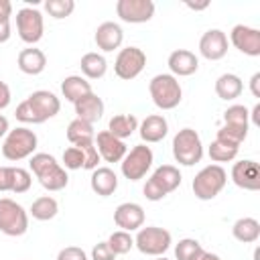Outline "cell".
I'll return each instance as SVG.
<instances>
[{
    "instance_id": "40",
    "label": "cell",
    "mask_w": 260,
    "mask_h": 260,
    "mask_svg": "<svg viewBox=\"0 0 260 260\" xmlns=\"http://www.w3.org/2000/svg\"><path fill=\"white\" fill-rule=\"evenodd\" d=\"M91 260H116V254L108 246V242H98L91 248Z\"/></svg>"
},
{
    "instance_id": "31",
    "label": "cell",
    "mask_w": 260,
    "mask_h": 260,
    "mask_svg": "<svg viewBox=\"0 0 260 260\" xmlns=\"http://www.w3.org/2000/svg\"><path fill=\"white\" fill-rule=\"evenodd\" d=\"M28 213H30L35 219H39V221H49V219H53V217L59 213V203H57L55 197L43 195V197H39V199L32 201Z\"/></svg>"
},
{
    "instance_id": "47",
    "label": "cell",
    "mask_w": 260,
    "mask_h": 260,
    "mask_svg": "<svg viewBox=\"0 0 260 260\" xmlns=\"http://www.w3.org/2000/svg\"><path fill=\"white\" fill-rule=\"evenodd\" d=\"M193 260H221L217 254H213V252H205V250H201Z\"/></svg>"
},
{
    "instance_id": "46",
    "label": "cell",
    "mask_w": 260,
    "mask_h": 260,
    "mask_svg": "<svg viewBox=\"0 0 260 260\" xmlns=\"http://www.w3.org/2000/svg\"><path fill=\"white\" fill-rule=\"evenodd\" d=\"M0 191H8V167H0Z\"/></svg>"
},
{
    "instance_id": "15",
    "label": "cell",
    "mask_w": 260,
    "mask_h": 260,
    "mask_svg": "<svg viewBox=\"0 0 260 260\" xmlns=\"http://www.w3.org/2000/svg\"><path fill=\"white\" fill-rule=\"evenodd\" d=\"M230 41L240 53H244L248 57L260 55V30L258 28H252L246 24H236L230 32Z\"/></svg>"
},
{
    "instance_id": "39",
    "label": "cell",
    "mask_w": 260,
    "mask_h": 260,
    "mask_svg": "<svg viewBox=\"0 0 260 260\" xmlns=\"http://www.w3.org/2000/svg\"><path fill=\"white\" fill-rule=\"evenodd\" d=\"M63 169L67 171H77V169H83V152L77 148V146H69L63 150Z\"/></svg>"
},
{
    "instance_id": "50",
    "label": "cell",
    "mask_w": 260,
    "mask_h": 260,
    "mask_svg": "<svg viewBox=\"0 0 260 260\" xmlns=\"http://www.w3.org/2000/svg\"><path fill=\"white\" fill-rule=\"evenodd\" d=\"M209 6V2H201V4H193V2H187V8L191 10H205Z\"/></svg>"
},
{
    "instance_id": "10",
    "label": "cell",
    "mask_w": 260,
    "mask_h": 260,
    "mask_svg": "<svg viewBox=\"0 0 260 260\" xmlns=\"http://www.w3.org/2000/svg\"><path fill=\"white\" fill-rule=\"evenodd\" d=\"M173 244V236L169 230L165 228H156V225H146L140 228L136 238H134V246L146 254V256H165V252L171 248Z\"/></svg>"
},
{
    "instance_id": "32",
    "label": "cell",
    "mask_w": 260,
    "mask_h": 260,
    "mask_svg": "<svg viewBox=\"0 0 260 260\" xmlns=\"http://www.w3.org/2000/svg\"><path fill=\"white\" fill-rule=\"evenodd\" d=\"M67 140L75 146V144H81V142H89L95 138V130H93V124L89 122H83L79 118L71 120L69 126H67Z\"/></svg>"
},
{
    "instance_id": "24",
    "label": "cell",
    "mask_w": 260,
    "mask_h": 260,
    "mask_svg": "<svg viewBox=\"0 0 260 260\" xmlns=\"http://www.w3.org/2000/svg\"><path fill=\"white\" fill-rule=\"evenodd\" d=\"M73 108H75L77 118L83 120V122H89V124L98 122L104 116V100L98 93H93V91L83 95L81 100H77L73 104Z\"/></svg>"
},
{
    "instance_id": "22",
    "label": "cell",
    "mask_w": 260,
    "mask_h": 260,
    "mask_svg": "<svg viewBox=\"0 0 260 260\" xmlns=\"http://www.w3.org/2000/svg\"><path fill=\"white\" fill-rule=\"evenodd\" d=\"M138 132L146 144H154L169 134V122L162 114H150L138 124Z\"/></svg>"
},
{
    "instance_id": "29",
    "label": "cell",
    "mask_w": 260,
    "mask_h": 260,
    "mask_svg": "<svg viewBox=\"0 0 260 260\" xmlns=\"http://www.w3.org/2000/svg\"><path fill=\"white\" fill-rule=\"evenodd\" d=\"M232 236L242 244H254L260 238V223L254 217H240L232 225Z\"/></svg>"
},
{
    "instance_id": "35",
    "label": "cell",
    "mask_w": 260,
    "mask_h": 260,
    "mask_svg": "<svg viewBox=\"0 0 260 260\" xmlns=\"http://www.w3.org/2000/svg\"><path fill=\"white\" fill-rule=\"evenodd\" d=\"M106 242H108V246L112 248V252H114L116 256L128 254V252L134 248V238L130 236V232H122V230L114 232Z\"/></svg>"
},
{
    "instance_id": "4",
    "label": "cell",
    "mask_w": 260,
    "mask_h": 260,
    "mask_svg": "<svg viewBox=\"0 0 260 260\" xmlns=\"http://www.w3.org/2000/svg\"><path fill=\"white\" fill-rule=\"evenodd\" d=\"M148 91H150V98H152L154 106L160 108V110H175L183 100L181 83L171 73L154 75L148 83Z\"/></svg>"
},
{
    "instance_id": "49",
    "label": "cell",
    "mask_w": 260,
    "mask_h": 260,
    "mask_svg": "<svg viewBox=\"0 0 260 260\" xmlns=\"http://www.w3.org/2000/svg\"><path fill=\"white\" fill-rule=\"evenodd\" d=\"M248 116L252 118V122H254L256 126H260V104H256V106L252 108V112H248Z\"/></svg>"
},
{
    "instance_id": "21",
    "label": "cell",
    "mask_w": 260,
    "mask_h": 260,
    "mask_svg": "<svg viewBox=\"0 0 260 260\" xmlns=\"http://www.w3.org/2000/svg\"><path fill=\"white\" fill-rule=\"evenodd\" d=\"M169 69H171V75L175 77H189L193 75L197 69H199V59L193 51H187V49H177L169 55V61H167Z\"/></svg>"
},
{
    "instance_id": "18",
    "label": "cell",
    "mask_w": 260,
    "mask_h": 260,
    "mask_svg": "<svg viewBox=\"0 0 260 260\" xmlns=\"http://www.w3.org/2000/svg\"><path fill=\"white\" fill-rule=\"evenodd\" d=\"M114 223L122 232H138L144 225V209L134 201L120 203L114 209Z\"/></svg>"
},
{
    "instance_id": "19",
    "label": "cell",
    "mask_w": 260,
    "mask_h": 260,
    "mask_svg": "<svg viewBox=\"0 0 260 260\" xmlns=\"http://www.w3.org/2000/svg\"><path fill=\"white\" fill-rule=\"evenodd\" d=\"M232 181L246 191H258L260 189V167L256 160L244 158L234 162L232 167Z\"/></svg>"
},
{
    "instance_id": "16",
    "label": "cell",
    "mask_w": 260,
    "mask_h": 260,
    "mask_svg": "<svg viewBox=\"0 0 260 260\" xmlns=\"http://www.w3.org/2000/svg\"><path fill=\"white\" fill-rule=\"evenodd\" d=\"M199 53L207 61H219L228 53V37L219 28H209L199 39Z\"/></svg>"
},
{
    "instance_id": "43",
    "label": "cell",
    "mask_w": 260,
    "mask_h": 260,
    "mask_svg": "<svg viewBox=\"0 0 260 260\" xmlns=\"http://www.w3.org/2000/svg\"><path fill=\"white\" fill-rule=\"evenodd\" d=\"M10 14H12V4H10V0H0V22L10 20Z\"/></svg>"
},
{
    "instance_id": "26",
    "label": "cell",
    "mask_w": 260,
    "mask_h": 260,
    "mask_svg": "<svg viewBox=\"0 0 260 260\" xmlns=\"http://www.w3.org/2000/svg\"><path fill=\"white\" fill-rule=\"evenodd\" d=\"M244 91V83L236 73H223L215 79V93L219 100L232 102L236 98H240Z\"/></svg>"
},
{
    "instance_id": "6",
    "label": "cell",
    "mask_w": 260,
    "mask_h": 260,
    "mask_svg": "<svg viewBox=\"0 0 260 260\" xmlns=\"http://www.w3.org/2000/svg\"><path fill=\"white\" fill-rule=\"evenodd\" d=\"M37 144H39L37 134L26 126H18L14 130H8L4 144H2V154L6 160L18 162L22 158L32 156L37 150Z\"/></svg>"
},
{
    "instance_id": "17",
    "label": "cell",
    "mask_w": 260,
    "mask_h": 260,
    "mask_svg": "<svg viewBox=\"0 0 260 260\" xmlns=\"http://www.w3.org/2000/svg\"><path fill=\"white\" fill-rule=\"evenodd\" d=\"M93 144H95V148H98L100 158L106 160V162H120V160L126 156V152H128L124 140L116 138V136L110 134L108 130L98 132L95 138H93Z\"/></svg>"
},
{
    "instance_id": "44",
    "label": "cell",
    "mask_w": 260,
    "mask_h": 260,
    "mask_svg": "<svg viewBox=\"0 0 260 260\" xmlns=\"http://www.w3.org/2000/svg\"><path fill=\"white\" fill-rule=\"evenodd\" d=\"M250 91H252L254 98H260V71H256L250 77Z\"/></svg>"
},
{
    "instance_id": "51",
    "label": "cell",
    "mask_w": 260,
    "mask_h": 260,
    "mask_svg": "<svg viewBox=\"0 0 260 260\" xmlns=\"http://www.w3.org/2000/svg\"><path fill=\"white\" fill-rule=\"evenodd\" d=\"M154 260H169V258H165V256H156Z\"/></svg>"
},
{
    "instance_id": "25",
    "label": "cell",
    "mask_w": 260,
    "mask_h": 260,
    "mask_svg": "<svg viewBox=\"0 0 260 260\" xmlns=\"http://www.w3.org/2000/svg\"><path fill=\"white\" fill-rule=\"evenodd\" d=\"M16 63H18V69L22 73H26V75H39L47 67V55L41 49H37V47H26V49H22L18 53Z\"/></svg>"
},
{
    "instance_id": "13",
    "label": "cell",
    "mask_w": 260,
    "mask_h": 260,
    "mask_svg": "<svg viewBox=\"0 0 260 260\" xmlns=\"http://www.w3.org/2000/svg\"><path fill=\"white\" fill-rule=\"evenodd\" d=\"M146 65V53L138 47H124L118 51L116 55V61H114V73L124 79V81H130L134 77H138L142 73Z\"/></svg>"
},
{
    "instance_id": "34",
    "label": "cell",
    "mask_w": 260,
    "mask_h": 260,
    "mask_svg": "<svg viewBox=\"0 0 260 260\" xmlns=\"http://www.w3.org/2000/svg\"><path fill=\"white\" fill-rule=\"evenodd\" d=\"M238 150L240 146H234V144H228V142H221V140H213L209 144V158L213 162H230L238 156Z\"/></svg>"
},
{
    "instance_id": "36",
    "label": "cell",
    "mask_w": 260,
    "mask_h": 260,
    "mask_svg": "<svg viewBox=\"0 0 260 260\" xmlns=\"http://www.w3.org/2000/svg\"><path fill=\"white\" fill-rule=\"evenodd\" d=\"M201 250H203V246L195 238H183L175 246V258L177 260H193Z\"/></svg>"
},
{
    "instance_id": "27",
    "label": "cell",
    "mask_w": 260,
    "mask_h": 260,
    "mask_svg": "<svg viewBox=\"0 0 260 260\" xmlns=\"http://www.w3.org/2000/svg\"><path fill=\"white\" fill-rule=\"evenodd\" d=\"M61 93L67 102L75 104L77 100H81L83 95L91 93V83L81 77V75H67L63 81H61Z\"/></svg>"
},
{
    "instance_id": "1",
    "label": "cell",
    "mask_w": 260,
    "mask_h": 260,
    "mask_svg": "<svg viewBox=\"0 0 260 260\" xmlns=\"http://www.w3.org/2000/svg\"><path fill=\"white\" fill-rule=\"evenodd\" d=\"M59 110H61V102L53 91L37 89L24 102L18 104L14 116L22 124H43V122L55 118L59 114Z\"/></svg>"
},
{
    "instance_id": "42",
    "label": "cell",
    "mask_w": 260,
    "mask_h": 260,
    "mask_svg": "<svg viewBox=\"0 0 260 260\" xmlns=\"http://www.w3.org/2000/svg\"><path fill=\"white\" fill-rule=\"evenodd\" d=\"M10 87L0 79V110H4V108H8V104H10Z\"/></svg>"
},
{
    "instance_id": "30",
    "label": "cell",
    "mask_w": 260,
    "mask_h": 260,
    "mask_svg": "<svg viewBox=\"0 0 260 260\" xmlns=\"http://www.w3.org/2000/svg\"><path fill=\"white\" fill-rule=\"evenodd\" d=\"M79 67H81V73H83L85 79H100L108 71V61H106L104 55L91 51V53H85L81 57Z\"/></svg>"
},
{
    "instance_id": "2",
    "label": "cell",
    "mask_w": 260,
    "mask_h": 260,
    "mask_svg": "<svg viewBox=\"0 0 260 260\" xmlns=\"http://www.w3.org/2000/svg\"><path fill=\"white\" fill-rule=\"evenodd\" d=\"M28 167H30L32 175L39 179V183L47 191H63L67 187V183H69L67 171L49 152H35L30 156V160H28Z\"/></svg>"
},
{
    "instance_id": "33",
    "label": "cell",
    "mask_w": 260,
    "mask_h": 260,
    "mask_svg": "<svg viewBox=\"0 0 260 260\" xmlns=\"http://www.w3.org/2000/svg\"><path fill=\"white\" fill-rule=\"evenodd\" d=\"M32 185V175L20 167H8V191L26 193Z\"/></svg>"
},
{
    "instance_id": "23",
    "label": "cell",
    "mask_w": 260,
    "mask_h": 260,
    "mask_svg": "<svg viewBox=\"0 0 260 260\" xmlns=\"http://www.w3.org/2000/svg\"><path fill=\"white\" fill-rule=\"evenodd\" d=\"M91 191L100 197H110L114 195V191L118 189V175L110 169V167H98L91 171V179H89Z\"/></svg>"
},
{
    "instance_id": "3",
    "label": "cell",
    "mask_w": 260,
    "mask_h": 260,
    "mask_svg": "<svg viewBox=\"0 0 260 260\" xmlns=\"http://www.w3.org/2000/svg\"><path fill=\"white\" fill-rule=\"evenodd\" d=\"M248 126H250L248 108L240 106V104H234L223 112V126L217 130L215 140L240 146L248 136Z\"/></svg>"
},
{
    "instance_id": "11",
    "label": "cell",
    "mask_w": 260,
    "mask_h": 260,
    "mask_svg": "<svg viewBox=\"0 0 260 260\" xmlns=\"http://www.w3.org/2000/svg\"><path fill=\"white\" fill-rule=\"evenodd\" d=\"M154 162V154L150 150V146L146 144H136L134 148H130V152H126V156L120 160V171L128 181H140L144 179V175L150 171Z\"/></svg>"
},
{
    "instance_id": "28",
    "label": "cell",
    "mask_w": 260,
    "mask_h": 260,
    "mask_svg": "<svg viewBox=\"0 0 260 260\" xmlns=\"http://www.w3.org/2000/svg\"><path fill=\"white\" fill-rule=\"evenodd\" d=\"M136 130H138V118H136L134 114H116V116L110 118L108 132L114 134V136L120 138V140L130 138Z\"/></svg>"
},
{
    "instance_id": "7",
    "label": "cell",
    "mask_w": 260,
    "mask_h": 260,
    "mask_svg": "<svg viewBox=\"0 0 260 260\" xmlns=\"http://www.w3.org/2000/svg\"><path fill=\"white\" fill-rule=\"evenodd\" d=\"M173 156L183 167H193L203 158V142L197 130L181 128L173 138Z\"/></svg>"
},
{
    "instance_id": "8",
    "label": "cell",
    "mask_w": 260,
    "mask_h": 260,
    "mask_svg": "<svg viewBox=\"0 0 260 260\" xmlns=\"http://www.w3.org/2000/svg\"><path fill=\"white\" fill-rule=\"evenodd\" d=\"M225 183H228L225 169L221 165H207V167H203L195 175L191 187H193V193H195L197 199L211 201V199H215L221 193V189L225 187Z\"/></svg>"
},
{
    "instance_id": "37",
    "label": "cell",
    "mask_w": 260,
    "mask_h": 260,
    "mask_svg": "<svg viewBox=\"0 0 260 260\" xmlns=\"http://www.w3.org/2000/svg\"><path fill=\"white\" fill-rule=\"evenodd\" d=\"M45 10L53 18H67L75 10V2L73 0H47L45 2Z\"/></svg>"
},
{
    "instance_id": "12",
    "label": "cell",
    "mask_w": 260,
    "mask_h": 260,
    "mask_svg": "<svg viewBox=\"0 0 260 260\" xmlns=\"http://www.w3.org/2000/svg\"><path fill=\"white\" fill-rule=\"evenodd\" d=\"M16 30L20 41H24L26 45H35L43 39L45 32V20L41 10L32 8V6H24L16 12Z\"/></svg>"
},
{
    "instance_id": "5",
    "label": "cell",
    "mask_w": 260,
    "mask_h": 260,
    "mask_svg": "<svg viewBox=\"0 0 260 260\" xmlns=\"http://www.w3.org/2000/svg\"><path fill=\"white\" fill-rule=\"evenodd\" d=\"M181 181H183L181 171L175 165H160L154 169V173L146 181L142 193L148 201H160L169 193H173L181 185Z\"/></svg>"
},
{
    "instance_id": "48",
    "label": "cell",
    "mask_w": 260,
    "mask_h": 260,
    "mask_svg": "<svg viewBox=\"0 0 260 260\" xmlns=\"http://www.w3.org/2000/svg\"><path fill=\"white\" fill-rule=\"evenodd\" d=\"M8 130H10V124H8V118L0 114V138H4V136L8 134Z\"/></svg>"
},
{
    "instance_id": "41",
    "label": "cell",
    "mask_w": 260,
    "mask_h": 260,
    "mask_svg": "<svg viewBox=\"0 0 260 260\" xmlns=\"http://www.w3.org/2000/svg\"><path fill=\"white\" fill-rule=\"evenodd\" d=\"M57 260H89V258H87V254H85L81 248H77V246H67V248L59 250Z\"/></svg>"
},
{
    "instance_id": "38",
    "label": "cell",
    "mask_w": 260,
    "mask_h": 260,
    "mask_svg": "<svg viewBox=\"0 0 260 260\" xmlns=\"http://www.w3.org/2000/svg\"><path fill=\"white\" fill-rule=\"evenodd\" d=\"M75 146L83 152V169H87V171L98 169V162H100L102 158H100V154H98V148H95L93 140H89V142H81V144H75Z\"/></svg>"
},
{
    "instance_id": "14",
    "label": "cell",
    "mask_w": 260,
    "mask_h": 260,
    "mask_svg": "<svg viewBox=\"0 0 260 260\" xmlns=\"http://www.w3.org/2000/svg\"><path fill=\"white\" fill-rule=\"evenodd\" d=\"M116 14L124 22L142 24L154 16V2L152 0H118Z\"/></svg>"
},
{
    "instance_id": "45",
    "label": "cell",
    "mask_w": 260,
    "mask_h": 260,
    "mask_svg": "<svg viewBox=\"0 0 260 260\" xmlns=\"http://www.w3.org/2000/svg\"><path fill=\"white\" fill-rule=\"evenodd\" d=\"M10 20H6V22H0V43H6L8 39H10Z\"/></svg>"
},
{
    "instance_id": "20",
    "label": "cell",
    "mask_w": 260,
    "mask_h": 260,
    "mask_svg": "<svg viewBox=\"0 0 260 260\" xmlns=\"http://www.w3.org/2000/svg\"><path fill=\"white\" fill-rule=\"evenodd\" d=\"M93 41H95L98 49H102L104 53H112V51L120 49V45L124 41V30H122V26L118 22L106 20L95 28Z\"/></svg>"
},
{
    "instance_id": "9",
    "label": "cell",
    "mask_w": 260,
    "mask_h": 260,
    "mask_svg": "<svg viewBox=\"0 0 260 260\" xmlns=\"http://www.w3.org/2000/svg\"><path fill=\"white\" fill-rule=\"evenodd\" d=\"M26 230H28L26 209L20 203H16L14 199L2 197L0 199V232L10 238H18Z\"/></svg>"
}]
</instances>
